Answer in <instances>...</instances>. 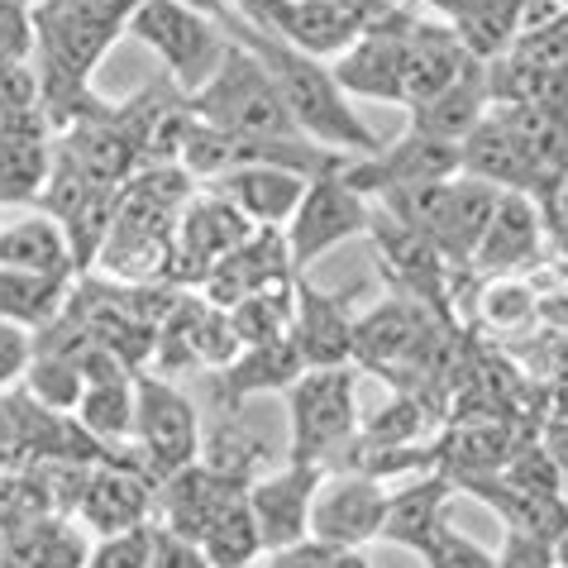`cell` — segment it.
<instances>
[{
	"label": "cell",
	"mask_w": 568,
	"mask_h": 568,
	"mask_svg": "<svg viewBox=\"0 0 568 568\" xmlns=\"http://www.w3.org/2000/svg\"><path fill=\"white\" fill-rule=\"evenodd\" d=\"M234 43H244L248 53H254L267 77H273L282 105L292 110L296 130H302L311 144H321L329 153H344V158H363V153H377L383 149V139H377L368 124L354 115L349 97H344V87L335 82V72H329V62L302 53L296 43L287 39H273V34H258V29H248L244 20H230L220 24Z\"/></svg>",
	"instance_id": "6da1fadb"
},
{
	"label": "cell",
	"mask_w": 568,
	"mask_h": 568,
	"mask_svg": "<svg viewBox=\"0 0 568 568\" xmlns=\"http://www.w3.org/2000/svg\"><path fill=\"white\" fill-rule=\"evenodd\" d=\"M186 105H192V115L201 124H211V130L230 139H244V144H292V139H306L296 130L292 110L282 105L267 68L234 39L225 58L215 62V72L186 97Z\"/></svg>",
	"instance_id": "7a4b0ae2"
},
{
	"label": "cell",
	"mask_w": 568,
	"mask_h": 568,
	"mask_svg": "<svg viewBox=\"0 0 568 568\" xmlns=\"http://www.w3.org/2000/svg\"><path fill=\"white\" fill-rule=\"evenodd\" d=\"M287 397V459L292 464H335V454L358 435V373L306 368L282 392Z\"/></svg>",
	"instance_id": "3957f363"
},
{
	"label": "cell",
	"mask_w": 568,
	"mask_h": 568,
	"mask_svg": "<svg viewBox=\"0 0 568 568\" xmlns=\"http://www.w3.org/2000/svg\"><path fill=\"white\" fill-rule=\"evenodd\" d=\"M130 34L163 58L168 82L178 87L182 97H192L230 49L225 29L206 20V14L178 6V0H139L130 14Z\"/></svg>",
	"instance_id": "277c9868"
},
{
	"label": "cell",
	"mask_w": 568,
	"mask_h": 568,
	"mask_svg": "<svg viewBox=\"0 0 568 568\" xmlns=\"http://www.w3.org/2000/svg\"><path fill=\"white\" fill-rule=\"evenodd\" d=\"M130 449L144 459L158 483L172 468L201 459V416L186 392H178L168 377L139 373L134 377V439Z\"/></svg>",
	"instance_id": "5b68a950"
},
{
	"label": "cell",
	"mask_w": 568,
	"mask_h": 568,
	"mask_svg": "<svg viewBox=\"0 0 568 568\" xmlns=\"http://www.w3.org/2000/svg\"><path fill=\"white\" fill-rule=\"evenodd\" d=\"M373 225V201L358 196L339 172H321V178L306 182V196L296 215L287 220L282 240H287V258L292 273L302 277L311 263H321L329 248H339L344 240H358Z\"/></svg>",
	"instance_id": "8992f818"
},
{
	"label": "cell",
	"mask_w": 568,
	"mask_h": 568,
	"mask_svg": "<svg viewBox=\"0 0 568 568\" xmlns=\"http://www.w3.org/2000/svg\"><path fill=\"white\" fill-rule=\"evenodd\" d=\"M339 178L349 182L358 196L383 201L392 192H412V186L459 178V144H445V139H430L420 130H406L397 144H383L377 153H363L354 163H344Z\"/></svg>",
	"instance_id": "52a82bcc"
},
{
	"label": "cell",
	"mask_w": 568,
	"mask_h": 568,
	"mask_svg": "<svg viewBox=\"0 0 568 568\" xmlns=\"http://www.w3.org/2000/svg\"><path fill=\"white\" fill-rule=\"evenodd\" d=\"M153 493H158V478L144 468V459L124 445L115 459L87 468V483H82V493H77L72 516H82L97 535H115V530L153 520Z\"/></svg>",
	"instance_id": "ba28073f"
},
{
	"label": "cell",
	"mask_w": 568,
	"mask_h": 568,
	"mask_svg": "<svg viewBox=\"0 0 568 568\" xmlns=\"http://www.w3.org/2000/svg\"><path fill=\"white\" fill-rule=\"evenodd\" d=\"M373 244H377V258H383L387 277L397 282V296H412L430 315L449 321V258L425 240L420 230H412L406 220L387 215V211H373Z\"/></svg>",
	"instance_id": "9c48e42d"
},
{
	"label": "cell",
	"mask_w": 568,
	"mask_h": 568,
	"mask_svg": "<svg viewBox=\"0 0 568 568\" xmlns=\"http://www.w3.org/2000/svg\"><path fill=\"white\" fill-rule=\"evenodd\" d=\"M387 516V487L349 468H329L311 501V535L344 549H363L377 540Z\"/></svg>",
	"instance_id": "30bf717a"
},
{
	"label": "cell",
	"mask_w": 568,
	"mask_h": 568,
	"mask_svg": "<svg viewBox=\"0 0 568 568\" xmlns=\"http://www.w3.org/2000/svg\"><path fill=\"white\" fill-rule=\"evenodd\" d=\"M416 14L406 6H392L354 49H344L329 72L344 87V97H373V101H392L402 105V58H406V29Z\"/></svg>",
	"instance_id": "8fae6325"
},
{
	"label": "cell",
	"mask_w": 568,
	"mask_h": 568,
	"mask_svg": "<svg viewBox=\"0 0 568 568\" xmlns=\"http://www.w3.org/2000/svg\"><path fill=\"white\" fill-rule=\"evenodd\" d=\"M325 464H292L277 468V473H258L248 483V511L258 520V535H263V555L273 549H287L296 540L311 535V501H315V487L325 483Z\"/></svg>",
	"instance_id": "7c38bea8"
},
{
	"label": "cell",
	"mask_w": 568,
	"mask_h": 568,
	"mask_svg": "<svg viewBox=\"0 0 568 568\" xmlns=\"http://www.w3.org/2000/svg\"><path fill=\"white\" fill-rule=\"evenodd\" d=\"M354 296L321 292L302 273L292 282V344L306 368H344L354 363Z\"/></svg>",
	"instance_id": "4fadbf2b"
},
{
	"label": "cell",
	"mask_w": 568,
	"mask_h": 568,
	"mask_svg": "<svg viewBox=\"0 0 568 568\" xmlns=\"http://www.w3.org/2000/svg\"><path fill=\"white\" fill-rule=\"evenodd\" d=\"M435 321L439 315H430L412 296H387L383 306H373L368 315L354 321V363H363L373 373H387V377L402 373L420 354Z\"/></svg>",
	"instance_id": "5bb4252c"
},
{
	"label": "cell",
	"mask_w": 568,
	"mask_h": 568,
	"mask_svg": "<svg viewBox=\"0 0 568 568\" xmlns=\"http://www.w3.org/2000/svg\"><path fill=\"white\" fill-rule=\"evenodd\" d=\"M248 493V483L240 478H225V473H215L211 464H182V468H172L163 483H158V493H153V520L163 530H178L186 535V540H196L201 530L211 526V516L225 507V501L234 497H244Z\"/></svg>",
	"instance_id": "9a60e30c"
},
{
	"label": "cell",
	"mask_w": 568,
	"mask_h": 568,
	"mask_svg": "<svg viewBox=\"0 0 568 568\" xmlns=\"http://www.w3.org/2000/svg\"><path fill=\"white\" fill-rule=\"evenodd\" d=\"M383 14H392V0H296L287 43H296L302 53L321 58V62H335L344 49H354Z\"/></svg>",
	"instance_id": "2e32d148"
},
{
	"label": "cell",
	"mask_w": 568,
	"mask_h": 568,
	"mask_svg": "<svg viewBox=\"0 0 568 568\" xmlns=\"http://www.w3.org/2000/svg\"><path fill=\"white\" fill-rule=\"evenodd\" d=\"M306 182L302 172L292 168H273V163H244V168H230L225 178H215L211 186L230 201L254 230H287V220L296 215L306 196Z\"/></svg>",
	"instance_id": "e0dca14e"
},
{
	"label": "cell",
	"mask_w": 568,
	"mask_h": 568,
	"mask_svg": "<svg viewBox=\"0 0 568 568\" xmlns=\"http://www.w3.org/2000/svg\"><path fill=\"white\" fill-rule=\"evenodd\" d=\"M473 58L459 34H454L449 24H430V20H412L406 29V58H402V105L412 110L420 101L439 97L445 87H454L459 77L473 68Z\"/></svg>",
	"instance_id": "ac0fdd59"
},
{
	"label": "cell",
	"mask_w": 568,
	"mask_h": 568,
	"mask_svg": "<svg viewBox=\"0 0 568 568\" xmlns=\"http://www.w3.org/2000/svg\"><path fill=\"white\" fill-rule=\"evenodd\" d=\"M306 373L302 354H296L292 335L282 339H267V344H244L240 354H234L225 368H215L211 377V392L220 406H230V412H240L248 397H267V392H287L296 377Z\"/></svg>",
	"instance_id": "d6986e66"
},
{
	"label": "cell",
	"mask_w": 568,
	"mask_h": 568,
	"mask_svg": "<svg viewBox=\"0 0 568 568\" xmlns=\"http://www.w3.org/2000/svg\"><path fill=\"white\" fill-rule=\"evenodd\" d=\"M454 493H468L487 501L501 526L520 530V535H540V540H559L568 530V497L559 493H535V487H520L501 473H468V478H454Z\"/></svg>",
	"instance_id": "ffe728a7"
},
{
	"label": "cell",
	"mask_w": 568,
	"mask_h": 568,
	"mask_svg": "<svg viewBox=\"0 0 568 568\" xmlns=\"http://www.w3.org/2000/svg\"><path fill=\"white\" fill-rule=\"evenodd\" d=\"M540 240H545L540 201L526 196V192H501L497 211H493V220H487V230L478 240L473 263H478L487 277H511V273H520V267H530Z\"/></svg>",
	"instance_id": "44dd1931"
},
{
	"label": "cell",
	"mask_w": 568,
	"mask_h": 568,
	"mask_svg": "<svg viewBox=\"0 0 568 568\" xmlns=\"http://www.w3.org/2000/svg\"><path fill=\"white\" fill-rule=\"evenodd\" d=\"M449 501H454V478L445 468L416 473L406 487L387 493V516H383L377 540L402 545V549H420L449 520Z\"/></svg>",
	"instance_id": "7402d4cb"
},
{
	"label": "cell",
	"mask_w": 568,
	"mask_h": 568,
	"mask_svg": "<svg viewBox=\"0 0 568 568\" xmlns=\"http://www.w3.org/2000/svg\"><path fill=\"white\" fill-rule=\"evenodd\" d=\"M487 101H493V91H487V62H473L454 87H445L430 101L412 105V130L430 134V139H445V144H464V139L473 134V124L493 110Z\"/></svg>",
	"instance_id": "603a6c76"
},
{
	"label": "cell",
	"mask_w": 568,
	"mask_h": 568,
	"mask_svg": "<svg viewBox=\"0 0 568 568\" xmlns=\"http://www.w3.org/2000/svg\"><path fill=\"white\" fill-rule=\"evenodd\" d=\"M0 267L34 277H77L72 244L53 215H24L0 230Z\"/></svg>",
	"instance_id": "cb8c5ba5"
},
{
	"label": "cell",
	"mask_w": 568,
	"mask_h": 568,
	"mask_svg": "<svg viewBox=\"0 0 568 568\" xmlns=\"http://www.w3.org/2000/svg\"><path fill=\"white\" fill-rule=\"evenodd\" d=\"M134 377L82 383V397H77V406H72L77 425L105 449H124L134 439Z\"/></svg>",
	"instance_id": "d4e9b609"
},
{
	"label": "cell",
	"mask_w": 568,
	"mask_h": 568,
	"mask_svg": "<svg viewBox=\"0 0 568 568\" xmlns=\"http://www.w3.org/2000/svg\"><path fill=\"white\" fill-rule=\"evenodd\" d=\"M53 172V134H0V206H39Z\"/></svg>",
	"instance_id": "484cf974"
},
{
	"label": "cell",
	"mask_w": 568,
	"mask_h": 568,
	"mask_svg": "<svg viewBox=\"0 0 568 568\" xmlns=\"http://www.w3.org/2000/svg\"><path fill=\"white\" fill-rule=\"evenodd\" d=\"M72 287H77V277H34V273L0 267V321L24 325V329H43L68 311Z\"/></svg>",
	"instance_id": "4316f807"
},
{
	"label": "cell",
	"mask_w": 568,
	"mask_h": 568,
	"mask_svg": "<svg viewBox=\"0 0 568 568\" xmlns=\"http://www.w3.org/2000/svg\"><path fill=\"white\" fill-rule=\"evenodd\" d=\"M196 545H201V555L211 559V568H248V564H258L263 559V535H258L254 511H248V493L225 501V507L211 516V526L196 535Z\"/></svg>",
	"instance_id": "83f0119b"
},
{
	"label": "cell",
	"mask_w": 568,
	"mask_h": 568,
	"mask_svg": "<svg viewBox=\"0 0 568 568\" xmlns=\"http://www.w3.org/2000/svg\"><path fill=\"white\" fill-rule=\"evenodd\" d=\"M292 282H273V287H263V292H248L244 302H234L225 311L234 339H240V349H244V344L282 339L292 329Z\"/></svg>",
	"instance_id": "f1b7e54d"
},
{
	"label": "cell",
	"mask_w": 568,
	"mask_h": 568,
	"mask_svg": "<svg viewBox=\"0 0 568 568\" xmlns=\"http://www.w3.org/2000/svg\"><path fill=\"white\" fill-rule=\"evenodd\" d=\"M0 134H53L39 101V72L29 62L0 72Z\"/></svg>",
	"instance_id": "f546056e"
},
{
	"label": "cell",
	"mask_w": 568,
	"mask_h": 568,
	"mask_svg": "<svg viewBox=\"0 0 568 568\" xmlns=\"http://www.w3.org/2000/svg\"><path fill=\"white\" fill-rule=\"evenodd\" d=\"M20 383L39 406H49V412H68V416H72L77 397H82V368H77L72 358L39 354V349H34V358H29Z\"/></svg>",
	"instance_id": "4dcf8cb0"
},
{
	"label": "cell",
	"mask_w": 568,
	"mask_h": 568,
	"mask_svg": "<svg viewBox=\"0 0 568 568\" xmlns=\"http://www.w3.org/2000/svg\"><path fill=\"white\" fill-rule=\"evenodd\" d=\"M483 325L497 329H520L540 321V306H535V282H516V277H493L483 287Z\"/></svg>",
	"instance_id": "1f68e13d"
},
{
	"label": "cell",
	"mask_w": 568,
	"mask_h": 568,
	"mask_svg": "<svg viewBox=\"0 0 568 568\" xmlns=\"http://www.w3.org/2000/svg\"><path fill=\"white\" fill-rule=\"evenodd\" d=\"M153 520L144 526H130V530H115V535H97V545L87 549L82 568H149L153 559Z\"/></svg>",
	"instance_id": "d6a6232c"
},
{
	"label": "cell",
	"mask_w": 568,
	"mask_h": 568,
	"mask_svg": "<svg viewBox=\"0 0 568 568\" xmlns=\"http://www.w3.org/2000/svg\"><path fill=\"white\" fill-rule=\"evenodd\" d=\"M416 555L425 559V568H497L493 549H483L473 535H464L459 526H454V520H445Z\"/></svg>",
	"instance_id": "836d02e7"
},
{
	"label": "cell",
	"mask_w": 568,
	"mask_h": 568,
	"mask_svg": "<svg viewBox=\"0 0 568 568\" xmlns=\"http://www.w3.org/2000/svg\"><path fill=\"white\" fill-rule=\"evenodd\" d=\"M263 568H368V559H363V549H344L306 535V540H296L287 549L263 555Z\"/></svg>",
	"instance_id": "e575fe53"
},
{
	"label": "cell",
	"mask_w": 568,
	"mask_h": 568,
	"mask_svg": "<svg viewBox=\"0 0 568 568\" xmlns=\"http://www.w3.org/2000/svg\"><path fill=\"white\" fill-rule=\"evenodd\" d=\"M29 358H34V329L0 321V392L20 387Z\"/></svg>",
	"instance_id": "d590c367"
},
{
	"label": "cell",
	"mask_w": 568,
	"mask_h": 568,
	"mask_svg": "<svg viewBox=\"0 0 568 568\" xmlns=\"http://www.w3.org/2000/svg\"><path fill=\"white\" fill-rule=\"evenodd\" d=\"M292 6H296V0H230L234 20H244L248 29H258V34H273V39H287Z\"/></svg>",
	"instance_id": "8d00e7d4"
},
{
	"label": "cell",
	"mask_w": 568,
	"mask_h": 568,
	"mask_svg": "<svg viewBox=\"0 0 568 568\" xmlns=\"http://www.w3.org/2000/svg\"><path fill=\"white\" fill-rule=\"evenodd\" d=\"M497 568H555V540L507 530L501 535V549H497Z\"/></svg>",
	"instance_id": "74e56055"
},
{
	"label": "cell",
	"mask_w": 568,
	"mask_h": 568,
	"mask_svg": "<svg viewBox=\"0 0 568 568\" xmlns=\"http://www.w3.org/2000/svg\"><path fill=\"white\" fill-rule=\"evenodd\" d=\"M153 526H158V520H153ZM149 568H211V559L201 555L196 540H186V535L158 526L153 530V559H149Z\"/></svg>",
	"instance_id": "f35d334b"
},
{
	"label": "cell",
	"mask_w": 568,
	"mask_h": 568,
	"mask_svg": "<svg viewBox=\"0 0 568 568\" xmlns=\"http://www.w3.org/2000/svg\"><path fill=\"white\" fill-rule=\"evenodd\" d=\"M540 215H545V230L555 234V244L568 254V178H559V182H549L540 196Z\"/></svg>",
	"instance_id": "ab89813d"
},
{
	"label": "cell",
	"mask_w": 568,
	"mask_h": 568,
	"mask_svg": "<svg viewBox=\"0 0 568 568\" xmlns=\"http://www.w3.org/2000/svg\"><path fill=\"white\" fill-rule=\"evenodd\" d=\"M178 6H186V10H196V14H206V20H215V24H225L230 20V0H178Z\"/></svg>",
	"instance_id": "60d3db41"
},
{
	"label": "cell",
	"mask_w": 568,
	"mask_h": 568,
	"mask_svg": "<svg viewBox=\"0 0 568 568\" xmlns=\"http://www.w3.org/2000/svg\"><path fill=\"white\" fill-rule=\"evenodd\" d=\"M43 10H72V6H101V0H34Z\"/></svg>",
	"instance_id": "b9f144b4"
},
{
	"label": "cell",
	"mask_w": 568,
	"mask_h": 568,
	"mask_svg": "<svg viewBox=\"0 0 568 568\" xmlns=\"http://www.w3.org/2000/svg\"><path fill=\"white\" fill-rule=\"evenodd\" d=\"M555 564H559V568H568V530L555 540Z\"/></svg>",
	"instance_id": "7bdbcfd3"
},
{
	"label": "cell",
	"mask_w": 568,
	"mask_h": 568,
	"mask_svg": "<svg viewBox=\"0 0 568 568\" xmlns=\"http://www.w3.org/2000/svg\"><path fill=\"white\" fill-rule=\"evenodd\" d=\"M425 6L439 10V14H449V10H454V0H425Z\"/></svg>",
	"instance_id": "ee69618b"
},
{
	"label": "cell",
	"mask_w": 568,
	"mask_h": 568,
	"mask_svg": "<svg viewBox=\"0 0 568 568\" xmlns=\"http://www.w3.org/2000/svg\"><path fill=\"white\" fill-rule=\"evenodd\" d=\"M248 568H263V559H258V564H248Z\"/></svg>",
	"instance_id": "f6af8a7d"
},
{
	"label": "cell",
	"mask_w": 568,
	"mask_h": 568,
	"mask_svg": "<svg viewBox=\"0 0 568 568\" xmlns=\"http://www.w3.org/2000/svg\"><path fill=\"white\" fill-rule=\"evenodd\" d=\"M24 6H34V0H24Z\"/></svg>",
	"instance_id": "bcb514c9"
},
{
	"label": "cell",
	"mask_w": 568,
	"mask_h": 568,
	"mask_svg": "<svg viewBox=\"0 0 568 568\" xmlns=\"http://www.w3.org/2000/svg\"><path fill=\"white\" fill-rule=\"evenodd\" d=\"M555 568H559V564H555Z\"/></svg>",
	"instance_id": "7dc6e473"
}]
</instances>
